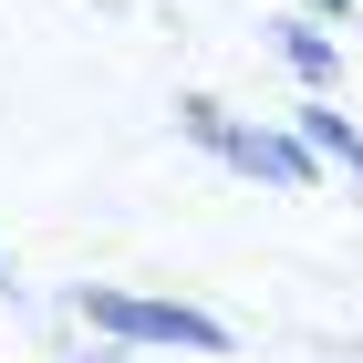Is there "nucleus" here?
<instances>
[{
	"instance_id": "6",
	"label": "nucleus",
	"mask_w": 363,
	"mask_h": 363,
	"mask_svg": "<svg viewBox=\"0 0 363 363\" xmlns=\"http://www.w3.org/2000/svg\"><path fill=\"white\" fill-rule=\"evenodd\" d=\"M311 11H342V0H311Z\"/></svg>"
},
{
	"instance_id": "1",
	"label": "nucleus",
	"mask_w": 363,
	"mask_h": 363,
	"mask_svg": "<svg viewBox=\"0 0 363 363\" xmlns=\"http://www.w3.org/2000/svg\"><path fill=\"white\" fill-rule=\"evenodd\" d=\"M177 125H187L208 156H228L239 177H270V187H311V145L270 135V125H239V114H218L208 94H187V104H177Z\"/></svg>"
},
{
	"instance_id": "5",
	"label": "nucleus",
	"mask_w": 363,
	"mask_h": 363,
	"mask_svg": "<svg viewBox=\"0 0 363 363\" xmlns=\"http://www.w3.org/2000/svg\"><path fill=\"white\" fill-rule=\"evenodd\" d=\"M0 291H11V259H0Z\"/></svg>"
},
{
	"instance_id": "3",
	"label": "nucleus",
	"mask_w": 363,
	"mask_h": 363,
	"mask_svg": "<svg viewBox=\"0 0 363 363\" xmlns=\"http://www.w3.org/2000/svg\"><path fill=\"white\" fill-rule=\"evenodd\" d=\"M301 145H311V156H333V167H353V177H363V135L342 125L333 104H301Z\"/></svg>"
},
{
	"instance_id": "4",
	"label": "nucleus",
	"mask_w": 363,
	"mask_h": 363,
	"mask_svg": "<svg viewBox=\"0 0 363 363\" xmlns=\"http://www.w3.org/2000/svg\"><path fill=\"white\" fill-rule=\"evenodd\" d=\"M280 52L301 62L311 84H322V73H333V42H322V31H311V21H280Z\"/></svg>"
},
{
	"instance_id": "2",
	"label": "nucleus",
	"mask_w": 363,
	"mask_h": 363,
	"mask_svg": "<svg viewBox=\"0 0 363 363\" xmlns=\"http://www.w3.org/2000/svg\"><path fill=\"white\" fill-rule=\"evenodd\" d=\"M84 322L114 342H187V353H228V322H208V311L187 301H145V291H84Z\"/></svg>"
}]
</instances>
